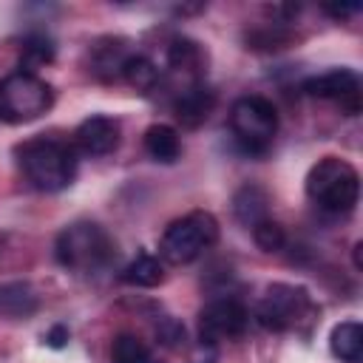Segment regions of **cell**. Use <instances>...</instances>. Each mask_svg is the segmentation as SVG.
I'll return each instance as SVG.
<instances>
[{"label":"cell","mask_w":363,"mask_h":363,"mask_svg":"<svg viewBox=\"0 0 363 363\" xmlns=\"http://www.w3.org/2000/svg\"><path fill=\"white\" fill-rule=\"evenodd\" d=\"M17 162L31 187L43 193L65 190L77 176V153L71 145L57 139H28L17 147Z\"/></svg>","instance_id":"6da1fadb"},{"label":"cell","mask_w":363,"mask_h":363,"mask_svg":"<svg viewBox=\"0 0 363 363\" xmlns=\"http://www.w3.org/2000/svg\"><path fill=\"white\" fill-rule=\"evenodd\" d=\"M54 255L65 269L77 275H96L113 261L116 244L96 221H74L57 235Z\"/></svg>","instance_id":"7a4b0ae2"},{"label":"cell","mask_w":363,"mask_h":363,"mask_svg":"<svg viewBox=\"0 0 363 363\" xmlns=\"http://www.w3.org/2000/svg\"><path fill=\"white\" fill-rule=\"evenodd\" d=\"M306 196L329 213H349L360 199V176L352 162L323 156L306 173Z\"/></svg>","instance_id":"3957f363"},{"label":"cell","mask_w":363,"mask_h":363,"mask_svg":"<svg viewBox=\"0 0 363 363\" xmlns=\"http://www.w3.org/2000/svg\"><path fill=\"white\" fill-rule=\"evenodd\" d=\"M216 241H218V221H216V216L207 213V210H193V213L176 218L164 230V235L159 241V255L167 264L182 267V264L196 261Z\"/></svg>","instance_id":"277c9868"},{"label":"cell","mask_w":363,"mask_h":363,"mask_svg":"<svg viewBox=\"0 0 363 363\" xmlns=\"http://www.w3.org/2000/svg\"><path fill=\"white\" fill-rule=\"evenodd\" d=\"M51 105H54V91L37 74L14 71L0 79V122L23 125L40 119Z\"/></svg>","instance_id":"5b68a950"},{"label":"cell","mask_w":363,"mask_h":363,"mask_svg":"<svg viewBox=\"0 0 363 363\" xmlns=\"http://www.w3.org/2000/svg\"><path fill=\"white\" fill-rule=\"evenodd\" d=\"M230 130L247 153H264L278 133V111L258 94L241 96L230 108Z\"/></svg>","instance_id":"8992f818"},{"label":"cell","mask_w":363,"mask_h":363,"mask_svg":"<svg viewBox=\"0 0 363 363\" xmlns=\"http://www.w3.org/2000/svg\"><path fill=\"white\" fill-rule=\"evenodd\" d=\"M312 309L309 292L295 284H269L258 301V323L272 332L295 329Z\"/></svg>","instance_id":"52a82bcc"},{"label":"cell","mask_w":363,"mask_h":363,"mask_svg":"<svg viewBox=\"0 0 363 363\" xmlns=\"http://www.w3.org/2000/svg\"><path fill=\"white\" fill-rule=\"evenodd\" d=\"M250 312L238 298H216L201 306L199 312V340L204 343H221L241 337L247 332Z\"/></svg>","instance_id":"ba28073f"},{"label":"cell","mask_w":363,"mask_h":363,"mask_svg":"<svg viewBox=\"0 0 363 363\" xmlns=\"http://www.w3.org/2000/svg\"><path fill=\"white\" fill-rule=\"evenodd\" d=\"M303 94L315 99L337 102L346 111V116H357L360 111V77L349 68H332L326 74L309 77L303 82Z\"/></svg>","instance_id":"9c48e42d"},{"label":"cell","mask_w":363,"mask_h":363,"mask_svg":"<svg viewBox=\"0 0 363 363\" xmlns=\"http://www.w3.org/2000/svg\"><path fill=\"white\" fill-rule=\"evenodd\" d=\"M119 133H122L119 119L96 113V116H88L85 122H79L74 136H77V145H79L82 153H88V156H108V153L116 150Z\"/></svg>","instance_id":"30bf717a"},{"label":"cell","mask_w":363,"mask_h":363,"mask_svg":"<svg viewBox=\"0 0 363 363\" xmlns=\"http://www.w3.org/2000/svg\"><path fill=\"white\" fill-rule=\"evenodd\" d=\"M216 108V91L207 88L201 79L199 82H190L179 91V96L173 99V113L176 119L184 125V128H199L210 119Z\"/></svg>","instance_id":"8fae6325"},{"label":"cell","mask_w":363,"mask_h":363,"mask_svg":"<svg viewBox=\"0 0 363 363\" xmlns=\"http://www.w3.org/2000/svg\"><path fill=\"white\" fill-rule=\"evenodd\" d=\"M40 309V295L28 281L0 284V318L3 320H26Z\"/></svg>","instance_id":"7c38bea8"},{"label":"cell","mask_w":363,"mask_h":363,"mask_svg":"<svg viewBox=\"0 0 363 363\" xmlns=\"http://www.w3.org/2000/svg\"><path fill=\"white\" fill-rule=\"evenodd\" d=\"M130 57V51L125 48V40H99L91 48V71L102 79V82H113L122 77V65Z\"/></svg>","instance_id":"4fadbf2b"},{"label":"cell","mask_w":363,"mask_h":363,"mask_svg":"<svg viewBox=\"0 0 363 363\" xmlns=\"http://www.w3.org/2000/svg\"><path fill=\"white\" fill-rule=\"evenodd\" d=\"M233 213L244 227H255L264 218H269V196L264 187L258 184H244L235 196H233Z\"/></svg>","instance_id":"5bb4252c"},{"label":"cell","mask_w":363,"mask_h":363,"mask_svg":"<svg viewBox=\"0 0 363 363\" xmlns=\"http://www.w3.org/2000/svg\"><path fill=\"white\" fill-rule=\"evenodd\" d=\"M329 349L340 363H360L363 360V326L357 320H343L332 329Z\"/></svg>","instance_id":"9a60e30c"},{"label":"cell","mask_w":363,"mask_h":363,"mask_svg":"<svg viewBox=\"0 0 363 363\" xmlns=\"http://www.w3.org/2000/svg\"><path fill=\"white\" fill-rule=\"evenodd\" d=\"M145 150L150 159L162 162V164H173L179 156H182V139H179V130L170 128V125H150L145 130Z\"/></svg>","instance_id":"2e32d148"},{"label":"cell","mask_w":363,"mask_h":363,"mask_svg":"<svg viewBox=\"0 0 363 363\" xmlns=\"http://www.w3.org/2000/svg\"><path fill=\"white\" fill-rule=\"evenodd\" d=\"M122 281L125 284H130V286H145V289H150V286H159L162 281H164V267H162V261L156 258V255H150V252H136V258L122 269Z\"/></svg>","instance_id":"e0dca14e"},{"label":"cell","mask_w":363,"mask_h":363,"mask_svg":"<svg viewBox=\"0 0 363 363\" xmlns=\"http://www.w3.org/2000/svg\"><path fill=\"white\" fill-rule=\"evenodd\" d=\"M204 62V51L196 40H187V37H176L170 45H167V65L176 71V74H184V77H199V68Z\"/></svg>","instance_id":"ac0fdd59"},{"label":"cell","mask_w":363,"mask_h":363,"mask_svg":"<svg viewBox=\"0 0 363 363\" xmlns=\"http://www.w3.org/2000/svg\"><path fill=\"white\" fill-rule=\"evenodd\" d=\"M122 79L136 91H153L159 82V68L145 54H130L122 65Z\"/></svg>","instance_id":"d6986e66"},{"label":"cell","mask_w":363,"mask_h":363,"mask_svg":"<svg viewBox=\"0 0 363 363\" xmlns=\"http://www.w3.org/2000/svg\"><path fill=\"white\" fill-rule=\"evenodd\" d=\"M111 363H159L150 349L145 346L142 337L130 335V332H122L113 337V346H111Z\"/></svg>","instance_id":"ffe728a7"},{"label":"cell","mask_w":363,"mask_h":363,"mask_svg":"<svg viewBox=\"0 0 363 363\" xmlns=\"http://www.w3.org/2000/svg\"><path fill=\"white\" fill-rule=\"evenodd\" d=\"M51 60H54V45H51L48 37L31 34V37L23 40V48H20V62H23V68H20V71L34 74V68H40V65H45V62H51Z\"/></svg>","instance_id":"44dd1931"},{"label":"cell","mask_w":363,"mask_h":363,"mask_svg":"<svg viewBox=\"0 0 363 363\" xmlns=\"http://www.w3.org/2000/svg\"><path fill=\"white\" fill-rule=\"evenodd\" d=\"M252 241H255L264 252H278V250H284V244H286V233H284V227H281L278 221L264 218L261 224L252 227Z\"/></svg>","instance_id":"7402d4cb"},{"label":"cell","mask_w":363,"mask_h":363,"mask_svg":"<svg viewBox=\"0 0 363 363\" xmlns=\"http://www.w3.org/2000/svg\"><path fill=\"white\" fill-rule=\"evenodd\" d=\"M156 337H159V343H164V346H182V343H184V326H182L176 318L162 315V318L156 320Z\"/></svg>","instance_id":"603a6c76"},{"label":"cell","mask_w":363,"mask_h":363,"mask_svg":"<svg viewBox=\"0 0 363 363\" xmlns=\"http://www.w3.org/2000/svg\"><path fill=\"white\" fill-rule=\"evenodd\" d=\"M187 363H218V346L216 343H204L199 340L187 357Z\"/></svg>","instance_id":"cb8c5ba5"},{"label":"cell","mask_w":363,"mask_h":363,"mask_svg":"<svg viewBox=\"0 0 363 363\" xmlns=\"http://www.w3.org/2000/svg\"><path fill=\"white\" fill-rule=\"evenodd\" d=\"M45 340H48V346L60 349V346H65V340H68V329H65L62 323H57V326H51V332L45 335Z\"/></svg>","instance_id":"d4e9b609"},{"label":"cell","mask_w":363,"mask_h":363,"mask_svg":"<svg viewBox=\"0 0 363 363\" xmlns=\"http://www.w3.org/2000/svg\"><path fill=\"white\" fill-rule=\"evenodd\" d=\"M323 11L340 20V17H349V14H354V11H360V6H357V3H352V6H323Z\"/></svg>","instance_id":"484cf974"},{"label":"cell","mask_w":363,"mask_h":363,"mask_svg":"<svg viewBox=\"0 0 363 363\" xmlns=\"http://www.w3.org/2000/svg\"><path fill=\"white\" fill-rule=\"evenodd\" d=\"M360 250H363V247L354 244V267H357V269H360Z\"/></svg>","instance_id":"4316f807"}]
</instances>
